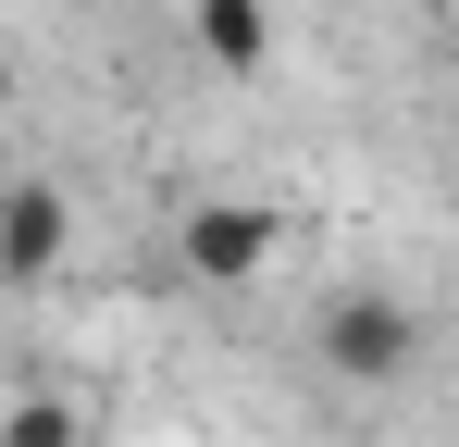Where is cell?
<instances>
[{
	"label": "cell",
	"instance_id": "6da1fadb",
	"mask_svg": "<svg viewBox=\"0 0 459 447\" xmlns=\"http://www.w3.org/2000/svg\"><path fill=\"white\" fill-rule=\"evenodd\" d=\"M310 348H323V372H348V385H397V372H410V348H422V323H410V298L348 286V298H323Z\"/></svg>",
	"mask_w": 459,
	"mask_h": 447
},
{
	"label": "cell",
	"instance_id": "7a4b0ae2",
	"mask_svg": "<svg viewBox=\"0 0 459 447\" xmlns=\"http://www.w3.org/2000/svg\"><path fill=\"white\" fill-rule=\"evenodd\" d=\"M174 249H186V274H199V286H261V274H273V249H286V224L261 212V199H186Z\"/></svg>",
	"mask_w": 459,
	"mask_h": 447
},
{
	"label": "cell",
	"instance_id": "3957f363",
	"mask_svg": "<svg viewBox=\"0 0 459 447\" xmlns=\"http://www.w3.org/2000/svg\"><path fill=\"white\" fill-rule=\"evenodd\" d=\"M63 249H75V199L63 187H0V286H38V274H63Z\"/></svg>",
	"mask_w": 459,
	"mask_h": 447
},
{
	"label": "cell",
	"instance_id": "277c9868",
	"mask_svg": "<svg viewBox=\"0 0 459 447\" xmlns=\"http://www.w3.org/2000/svg\"><path fill=\"white\" fill-rule=\"evenodd\" d=\"M186 25H199V50H212L224 74L273 63V0H186Z\"/></svg>",
	"mask_w": 459,
	"mask_h": 447
},
{
	"label": "cell",
	"instance_id": "5b68a950",
	"mask_svg": "<svg viewBox=\"0 0 459 447\" xmlns=\"http://www.w3.org/2000/svg\"><path fill=\"white\" fill-rule=\"evenodd\" d=\"M0 447H87V410L75 398H13L0 410Z\"/></svg>",
	"mask_w": 459,
	"mask_h": 447
},
{
	"label": "cell",
	"instance_id": "8992f818",
	"mask_svg": "<svg viewBox=\"0 0 459 447\" xmlns=\"http://www.w3.org/2000/svg\"><path fill=\"white\" fill-rule=\"evenodd\" d=\"M0 187H13V174H0Z\"/></svg>",
	"mask_w": 459,
	"mask_h": 447
}]
</instances>
